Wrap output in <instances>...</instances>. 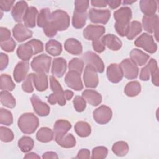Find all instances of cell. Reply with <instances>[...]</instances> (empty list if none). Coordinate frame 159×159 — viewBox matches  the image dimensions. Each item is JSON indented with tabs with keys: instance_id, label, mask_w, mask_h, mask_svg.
Returning a JSON list of instances; mask_svg holds the SVG:
<instances>
[{
	"instance_id": "obj_1",
	"label": "cell",
	"mask_w": 159,
	"mask_h": 159,
	"mask_svg": "<svg viewBox=\"0 0 159 159\" xmlns=\"http://www.w3.org/2000/svg\"><path fill=\"white\" fill-rule=\"evenodd\" d=\"M132 15L131 9L129 7H122L114 12V17L116 20L115 29L119 35L122 37L127 35Z\"/></svg>"
},
{
	"instance_id": "obj_2",
	"label": "cell",
	"mask_w": 159,
	"mask_h": 159,
	"mask_svg": "<svg viewBox=\"0 0 159 159\" xmlns=\"http://www.w3.org/2000/svg\"><path fill=\"white\" fill-rule=\"evenodd\" d=\"M39 119L31 112L22 114L17 121L19 129L27 134H33L39 127Z\"/></svg>"
},
{
	"instance_id": "obj_3",
	"label": "cell",
	"mask_w": 159,
	"mask_h": 159,
	"mask_svg": "<svg viewBox=\"0 0 159 159\" xmlns=\"http://www.w3.org/2000/svg\"><path fill=\"white\" fill-rule=\"evenodd\" d=\"M57 32L63 31L70 25V17L63 10L58 9L51 14L50 20L48 24Z\"/></svg>"
},
{
	"instance_id": "obj_4",
	"label": "cell",
	"mask_w": 159,
	"mask_h": 159,
	"mask_svg": "<svg viewBox=\"0 0 159 159\" xmlns=\"http://www.w3.org/2000/svg\"><path fill=\"white\" fill-rule=\"evenodd\" d=\"M50 84L53 93L48 98V103L52 105L58 103L60 106H64L66 104V100L62 87L57 79L53 76H50Z\"/></svg>"
},
{
	"instance_id": "obj_5",
	"label": "cell",
	"mask_w": 159,
	"mask_h": 159,
	"mask_svg": "<svg viewBox=\"0 0 159 159\" xmlns=\"http://www.w3.org/2000/svg\"><path fill=\"white\" fill-rule=\"evenodd\" d=\"M51 60V57L48 55L41 54L33 58L30 65L34 71L37 73H47L49 72Z\"/></svg>"
},
{
	"instance_id": "obj_6",
	"label": "cell",
	"mask_w": 159,
	"mask_h": 159,
	"mask_svg": "<svg viewBox=\"0 0 159 159\" xmlns=\"http://www.w3.org/2000/svg\"><path fill=\"white\" fill-rule=\"evenodd\" d=\"M134 43L137 47L142 48L150 53H154L157 50V45L154 42L153 37L147 33H143L137 37Z\"/></svg>"
},
{
	"instance_id": "obj_7",
	"label": "cell",
	"mask_w": 159,
	"mask_h": 159,
	"mask_svg": "<svg viewBox=\"0 0 159 159\" xmlns=\"http://www.w3.org/2000/svg\"><path fill=\"white\" fill-rule=\"evenodd\" d=\"M89 20L95 24H106L111 17V12L108 9H96L92 8L89 11Z\"/></svg>"
},
{
	"instance_id": "obj_8",
	"label": "cell",
	"mask_w": 159,
	"mask_h": 159,
	"mask_svg": "<svg viewBox=\"0 0 159 159\" xmlns=\"http://www.w3.org/2000/svg\"><path fill=\"white\" fill-rule=\"evenodd\" d=\"M112 116V110L109 107L104 105L99 106L93 112V118L99 124H106L111 120Z\"/></svg>"
},
{
	"instance_id": "obj_9",
	"label": "cell",
	"mask_w": 159,
	"mask_h": 159,
	"mask_svg": "<svg viewBox=\"0 0 159 159\" xmlns=\"http://www.w3.org/2000/svg\"><path fill=\"white\" fill-rule=\"evenodd\" d=\"M83 58L87 65L91 66L97 72L101 73L104 71V64L101 58L97 54L93 52L88 51L84 53Z\"/></svg>"
},
{
	"instance_id": "obj_10",
	"label": "cell",
	"mask_w": 159,
	"mask_h": 159,
	"mask_svg": "<svg viewBox=\"0 0 159 159\" xmlns=\"http://www.w3.org/2000/svg\"><path fill=\"white\" fill-rule=\"evenodd\" d=\"M143 29L148 33H154L156 40H158V16L157 14L152 16H143L142 18Z\"/></svg>"
},
{
	"instance_id": "obj_11",
	"label": "cell",
	"mask_w": 159,
	"mask_h": 159,
	"mask_svg": "<svg viewBox=\"0 0 159 159\" xmlns=\"http://www.w3.org/2000/svg\"><path fill=\"white\" fill-rule=\"evenodd\" d=\"M120 68L122 69L123 76L129 80L135 79L139 74V68L129 58L123 60L120 64Z\"/></svg>"
},
{
	"instance_id": "obj_12",
	"label": "cell",
	"mask_w": 159,
	"mask_h": 159,
	"mask_svg": "<svg viewBox=\"0 0 159 159\" xmlns=\"http://www.w3.org/2000/svg\"><path fill=\"white\" fill-rule=\"evenodd\" d=\"M83 81L86 88H95L99 83L98 76L97 71L91 66L86 65L84 74Z\"/></svg>"
},
{
	"instance_id": "obj_13",
	"label": "cell",
	"mask_w": 159,
	"mask_h": 159,
	"mask_svg": "<svg viewBox=\"0 0 159 159\" xmlns=\"http://www.w3.org/2000/svg\"><path fill=\"white\" fill-rule=\"evenodd\" d=\"M65 82L68 87L76 91H81L83 88L81 75L76 71L69 70L65 77Z\"/></svg>"
},
{
	"instance_id": "obj_14",
	"label": "cell",
	"mask_w": 159,
	"mask_h": 159,
	"mask_svg": "<svg viewBox=\"0 0 159 159\" xmlns=\"http://www.w3.org/2000/svg\"><path fill=\"white\" fill-rule=\"evenodd\" d=\"M105 33V27L101 25H89L83 30V37L88 40H95Z\"/></svg>"
},
{
	"instance_id": "obj_15",
	"label": "cell",
	"mask_w": 159,
	"mask_h": 159,
	"mask_svg": "<svg viewBox=\"0 0 159 159\" xmlns=\"http://www.w3.org/2000/svg\"><path fill=\"white\" fill-rule=\"evenodd\" d=\"M12 34L17 42H22L30 39L32 36V32L25 25L19 23L14 27L12 29Z\"/></svg>"
},
{
	"instance_id": "obj_16",
	"label": "cell",
	"mask_w": 159,
	"mask_h": 159,
	"mask_svg": "<svg viewBox=\"0 0 159 159\" xmlns=\"http://www.w3.org/2000/svg\"><path fill=\"white\" fill-rule=\"evenodd\" d=\"M106 75L108 80L113 83L120 82L124 76L120 65L117 63H112L107 66Z\"/></svg>"
},
{
	"instance_id": "obj_17",
	"label": "cell",
	"mask_w": 159,
	"mask_h": 159,
	"mask_svg": "<svg viewBox=\"0 0 159 159\" xmlns=\"http://www.w3.org/2000/svg\"><path fill=\"white\" fill-rule=\"evenodd\" d=\"M30 101L35 112L39 116L44 117L50 113V107L45 102H42L40 99L36 95L34 94L30 98Z\"/></svg>"
},
{
	"instance_id": "obj_18",
	"label": "cell",
	"mask_w": 159,
	"mask_h": 159,
	"mask_svg": "<svg viewBox=\"0 0 159 159\" xmlns=\"http://www.w3.org/2000/svg\"><path fill=\"white\" fill-rule=\"evenodd\" d=\"M29 68V63L28 61H19L14 68L13 76L17 83H20L27 76Z\"/></svg>"
},
{
	"instance_id": "obj_19",
	"label": "cell",
	"mask_w": 159,
	"mask_h": 159,
	"mask_svg": "<svg viewBox=\"0 0 159 159\" xmlns=\"http://www.w3.org/2000/svg\"><path fill=\"white\" fill-rule=\"evenodd\" d=\"M29 8L27 2L24 1H18L13 7L11 14L13 19L17 22H21L23 21L25 14Z\"/></svg>"
},
{
	"instance_id": "obj_20",
	"label": "cell",
	"mask_w": 159,
	"mask_h": 159,
	"mask_svg": "<svg viewBox=\"0 0 159 159\" xmlns=\"http://www.w3.org/2000/svg\"><path fill=\"white\" fill-rule=\"evenodd\" d=\"M101 40L105 46L114 51L119 50L122 45V43L119 37L111 34L105 35L102 37Z\"/></svg>"
},
{
	"instance_id": "obj_21",
	"label": "cell",
	"mask_w": 159,
	"mask_h": 159,
	"mask_svg": "<svg viewBox=\"0 0 159 159\" xmlns=\"http://www.w3.org/2000/svg\"><path fill=\"white\" fill-rule=\"evenodd\" d=\"M84 99L91 106H97L102 102V96L98 92L93 89H86L82 93Z\"/></svg>"
},
{
	"instance_id": "obj_22",
	"label": "cell",
	"mask_w": 159,
	"mask_h": 159,
	"mask_svg": "<svg viewBox=\"0 0 159 159\" xmlns=\"http://www.w3.org/2000/svg\"><path fill=\"white\" fill-rule=\"evenodd\" d=\"M66 70V61L63 58H55L52 62V73L58 78H61Z\"/></svg>"
},
{
	"instance_id": "obj_23",
	"label": "cell",
	"mask_w": 159,
	"mask_h": 159,
	"mask_svg": "<svg viewBox=\"0 0 159 159\" xmlns=\"http://www.w3.org/2000/svg\"><path fill=\"white\" fill-rule=\"evenodd\" d=\"M64 47L67 52L75 55L81 54L83 51L81 42L73 38L66 40L64 43Z\"/></svg>"
},
{
	"instance_id": "obj_24",
	"label": "cell",
	"mask_w": 159,
	"mask_h": 159,
	"mask_svg": "<svg viewBox=\"0 0 159 159\" xmlns=\"http://www.w3.org/2000/svg\"><path fill=\"white\" fill-rule=\"evenodd\" d=\"M130 60L136 65L139 66L144 65L148 60L150 56L142 52L141 50L134 48L131 50L130 53Z\"/></svg>"
},
{
	"instance_id": "obj_25",
	"label": "cell",
	"mask_w": 159,
	"mask_h": 159,
	"mask_svg": "<svg viewBox=\"0 0 159 159\" xmlns=\"http://www.w3.org/2000/svg\"><path fill=\"white\" fill-rule=\"evenodd\" d=\"M18 57L23 61H28L34 55V50L32 45L27 42L20 45L17 50Z\"/></svg>"
},
{
	"instance_id": "obj_26",
	"label": "cell",
	"mask_w": 159,
	"mask_h": 159,
	"mask_svg": "<svg viewBox=\"0 0 159 159\" xmlns=\"http://www.w3.org/2000/svg\"><path fill=\"white\" fill-rule=\"evenodd\" d=\"M55 140L60 146L63 148H72L76 145V139L71 134L55 136Z\"/></svg>"
},
{
	"instance_id": "obj_27",
	"label": "cell",
	"mask_w": 159,
	"mask_h": 159,
	"mask_svg": "<svg viewBox=\"0 0 159 159\" xmlns=\"http://www.w3.org/2000/svg\"><path fill=\"white\" fill-rule=\"evenodd\" d=\"M38 16V11L34 6L29 7L23 19L24 25L27 27L33 28L35 26L36 18Z\"/></svg>"
},
{
	"instance_id": "obj_28",
	"label": "cell",
	"mask_w": 159,
	"mask_h": 159,
	"mask_svg": "<svg viewBox=\"0 0 159 159\" xmlns=\"http://www.w3.org/2000/svg\"><path fill=\"white\" fill-rule=\"evenodd\" d=\"M140 7L144 16H152L157 11V2L153 0H142L140 1Z\"/></svg>"
},
{
	"instance_id": "obj_29",
	"label": "cell",
	"mask_w": 159,
	"mask_h": 159,
	"mask_svg": "<svg viewBox=\"0 0 159 159\" xmlns=\"http://www.w3.org/2000/svg\"><path fill=\"white\" fill-rule=\"evenodd\" d=\"M34 84L38 91H43L48 88V79L45 73H34Z\"/></svg>"
},
{
	"instance_id": "obj_30",
	"label": "cell",
	"mask_w": 159,
	"mask_h": 159,
	"mask_svg": "<svg viewBox=\"0 0 159 159\" xmlns=\"http://www.w3.org/2000/svg\"><path fill=\"white\" fill-rule=\"evenodd\" d=\"M157 68L158 65L157 61L153 58L150 59L147 65L142 68L140 73V79L142 81H148L150 75Z\"/></svg>"
},
{
	"instance_id": "obj_31",
	"label": "cell",
	"mask_w": 159,
	"mask_h": 159,
	"mask_svg": "<svg viewBox=\"0 0 159 159\" xmlns=\"http://www.w3.org/2000/svg\"><path fill=\"white\" fill-rule=\"evenodd\" d=\"M71 128L70 122L63 119H60L55 122L53 126V133L55 136L62 135L67 133Z\"/></svg>"
},
{
	"instance_id": "obj_32",
	"label": "cell",
	"mask_w": 159,
	"mask_h": 159,
	"mask_svg": "<svg viewBox=\"0 0 159 159\" xmlns=\"http://www.w3.org/2000/svg\"><path fill=\"white\" fill-rule=\"evenodd\" d=\"M45 50L52 56H58L62 52V46L57 40L51 39L45 44Z\"/></svg>"
},
{
	"instance_id": "obj_33",
	"label": "cell",
	"mask_w": 159,
	"mask_h": 159,
	"mask_svg": "<svg viewBox=\"0 0 159 159\" xmlns=\"http://www.w3.org/2000/svg\"><path fill=\"white\" fill-rule=\"evenodd\" d=\"M53 132L48 127L40 128L36 134V138L37 140L43 143H47L52 141L53 139Z\"/></svg>"
},
{
	"instance_id": "obj_34",
	"label": "cell",
	"mask_w": 159,
	"mask_h": 159,
	"mask_svg": "<svg viewBox=\"0 0 159 159\" xmlns=\"http://www.w3.org/2000/svg\"><path fill=\"white\" fill-rule=\"evenodd\" d=\"M86 12H81L75 10L72 18L73 26L76 29H81L84 26L86 22Z\"/></svg>"
},
{
	"instance_id": "obj_35",
	"label": "cell",
	"mask_w": 159,
	"mask_h": 159,
	"mask_svg": "<svg viewBox=\"0 0 159 159\" xmlns=\"http://www.w3.org/2000/svg\"><path fill=\"white\" fill-rule=\"evenodd\" d=\"M75 131L81 137H86L91 132L90 125L84 121H78L75 125Z\"/></svg>"
},
{
	"instance_id": "obj_36",
	"label": "cell",
	"mask_w": 159,
	"mask_h": 159,
	"mask_svg": "<svg viewBox=\"0 0 159 159\" xmlns=\"http://www.w3.org/2000/svg\"><path fill=\"white\" fill-rule=\"evenodd\" d=\"M140 84L137 81H132L128 83L124 88V93L129 97H134L137 96L140 93Z\"/></svg>"
},
{
	"instance_id": "obj_37",
	"label": "cell",
	"mask_w": 159,
	"mask_h": 159,
	"mask_svg": "<svg viewBox=\"0 0 159 159\" xmlns=\"http://www.w3.org/2000/svg\"><path fill=\"white\" fill-rule=\"evenodd\" d=\"M51 14L48 8L42 9L37 16V25L39 27H45L50 22Z\"/></svg>"
},
{
	"instance_id": "obj_38",
	"label": "cell",
	"mask_w": 159,
	"mask_h": 159,
	"mask_svg": "<svg viewBox=\"0 0 159 159\" xmlns=\"http://www.w3.org/2000/svg\"><path fill=\"white\" fill-rule=\"evenodd\" d=\"M0 101L1 104L8 107L14 108L16 106V99L7 91H2L0 93Z\"/></svg>"
},
{
	"instance_id": "obj_39",
	"label": "cell",
	"mask_w": 159,
	"mask_h": 159,
	"mask_svg": "<svg viewBox=\"0 0 159 159\" xmlns=\"http://www.w3.org/2000/svg\"><path fill=\"white\" fill-rule=\"evenodd\" d=\"M34 145L33 139L28 136H24L18 141V146L20 150L24 153H27L30 151Z\"/></svg>"
},
{
	"instance_id": "obj_40",
	"label": "cell",
	"mask_w": 159,
	"mask_h": 159,
	"mask_svg": "<svg viewBox=\"0 0 159 159\" xmlns=\"http://www.w3.org/2000/svg\"><path fill=\"white\" fill-rule=\"evenodd\" d=\"M112 150L117 156H125L129 150L128 144L124 141H119L116 142L112 147Z\"/></svg>"
},
{
	"instance_id": "obj_41",
	"label": "cell",
	"mask_w": 159,
	"mask_h": 159,
	"mask_svg": "<svg viewBox=\"0 0 159 159\" xmlns=\"http://www.w3.org/2000/svg\"><path fill=\"white\" fill-rule=\"evenodd\" d=\"M15 86L16 85L9 75L7 74H2L1 75L0 88L2 91H11L14 90Z\"/></svg>"
},
{
	"instance_id": "obj_42",
	"label": "cell",
	"mask_w": 159,
	"mask_h": 159,
	"mask_svg": "<svg viewBox=\"0 0 159 159\" xmlns=\"http://www.w3.org/2000/svg\"><path fill=\"white\" fill-rule=\"evenodd\" d=\"M142 32V25L139 21L134 20L130 22L128 33L126 35L129 40H132Z\"/></svg>"
},
{
	"instance_id": "obj_43",
	"label": "cell",
	"mask_w": 159,
	"mask_h": 159,
	"mask_svg": "<svg viewBox=\"0 0 159 159\" xmlns=\"http://www.w3.org/2000/svg\"><path fill=\"white\" fill-rule=\"evenodd\" d=\"M13 122V117L11 111L1 108L0 109V123L5 125H11Z\"/></svg>"
},
{
	"instance_id": "obj_44",
	"label": "cell",
	"mask_w": 159,
	"mask_h": 159,
	"mask_svg": "<svg viewBox=\"0 0 159 159\" xmlns=\"http://www.w3.org/2000/svg\"><path fill=\"white\" fill-rule=\"evenodd\" d=\"M84 67V62L82 60L75 58L71 59L68 64V68L70 71H75L79 73H81Z\"/></svg>"
},
{
	"instance_id": "obj_45",
	"label": "cell",
	"mask_w": 159,
	"mask_h": 159,
	"mask_svg": "<svg viewBox=\"0 0 159 159\" xmlns=\"http://www.w3.org/2000/svg\"><path fill=\"white\" fill-rule=\"evenodd\" d=\"M14 134L9 128L1 126L0 127V139L4 142H9L14 139Z\"/></svg>"
},
{
	"instance_id": "obj_46",
	"label": "cell",
	"mask_w": 159,
	"mask_h": 159,
	"mask_svg": "<svg viewBox=\"0 0 159 159\" xmlns=\"http://www.w3.org/2000/svg\"><path fill=\"white\" fill-rule=\"evenodd\" d=\"M108 150L104 146H99L94 148L92 151L91 158L102 159L107 157Z\"/></svg>"
},
{
	"instance_id": "obj_47",
	"label": "cell",
	"mask_w": 159,
	"mask_h": 159,
	"mask_svg": "<svg viewBox=\"0 0 159 159\" xmlns=\"http://www.w3.org/2000/svg\"><path fill=\"white\" fill-rule=\"evenodd\" d=\"M33 79L34 73H30L26 76L22 84V88L24 92L30 93L34 91V87L32 85V83H34Z\"/></svg>"
},
{
	"instance_id": "obj_48",
	"label": "cell",
	"mask_w": 159,
	"mask_h": 159,
	"mask_svg": "<svg viewBox=\"0 0 159 159\" xmlns=\"http://www.w3.org/2000/svg\"><path fill=\"white\" fill-rule=\"evenodd\" d=\"M73 106L77 112H81L84 111L86 106V102L84 98L80 96H76L73 99Z\"/></svg>"
},
{
	"instance_id": "obj_49",
	"label": "cell",
	"mask_w": 159,
	"mask_h": 159,
	"mask_svg": "<svg viewBox=\"0 0 159 159\" xmlns=\"http://www.w3.org/2000/svg\"><path fill=\"white\" fill-rule=\"evenodd\" d=\"M0 45L1 48L5 52H12L16 48V43L13 40V39L11 37L9 39L7 40L0 42Z\"/></svg>"
},
{
	"instance_id": "obj_50",
	"label": "cell",
	"mask_w": 159,
	"mask_h": 159,
	"mask_svg": "<svg viewBox=\"0 0 159 159\" xmlns=\"http://www.w3.org/2000/svg\"><path fill=\"white\" fill-rule=\"evenodd\" d=\"M28 42L32 45L34 50V55H36L39 53L42 52L43 50V43L37 39H32Z\"/></svg>"
},
{
	"instance_id": "obj_51",
	"label": "cell",
	"mask_w": 159,
	"mask_h": 159,
	"mask_svg": "<svg viewBox=\"0 0 159 159\" xmlns=\"http://www.w3.org/2000/svg\"><path fill=\"white\" fill-rule=\"evenodd\" d=\"M89 1H75V11L81 12H86L89 6Z\"/></svg>"
},
{
	"instance_id": "obj_52",
	"label": "cell",
	"mask_w": 159,
	"mask_h": 159,
	"mask_svg": "<svg viewBox=\"0 0 159 159\" xmlns=\"http://www.w3.org/2000/svg\"><path fill=\"white\" fill-rule=\"evenodd\" d=\"M93 48L98 53H101L105 50V45L102 43L101 39L93 40L92 42Z\"/></svg>"
},
{
	"instance_id": "obj_53",
	"label": "cell",
	"mask_w": 159,
	"mask_h": 159,
	"mask_svg": "<svg viewBox=\"0 0 159 159\" xmlns=\"http://www.w3.org/2000/svg\"><path fill=\"white\" fill-rule=\"evenodd\" d=\"M14 3V1H5V0H1L0 1V8L2 11L8 12L9 11L13 4Z\"/></svg>"
},
{
	"instance_id": "obj_54",
	"label": "cell",
	"mask_w": 159,
	"mask_h": 159,
	"mask_svg": "<svg viewBox=\"0 0 159 159\" xmlns=\"http://www.w3.org/2000/svg\"><path fill=\"white\" fill-rule=\"evenodd\" d=\"M11 38V32L7 28L1 27L0 28V42L7 40Z\"/></svg>"
},
{
	"instance_id": "obj_55",
	"label": "cell",
	"mask_w": 159,
	"mask_h": 159,
	"mask_svg": "<svg viewBox=\"0 0 159 159\" xmlns=\"http://www.w3.org/2000/svg\"><path fill=\"white\" fill-rule=\"evenodd\" d=\"M9 63V58L8 56L1 52L0 53V69L1 71L4 70L8 65Z\"/></svg>"
},
{
	"instance_id": "obj_56",
	"label": "cell",
	"mask_w": 159,
	"mask_h": 159,
	"mask_svg": "<svg viewBox=\"0 0 159 159\" xmlns=\"http://www.w3.org/2000/svg\"><path fill=\"white\" fill-rule=\"evenodd\" d=\"M77 158L84 159V158H90V152L88 149L82 148L81 149L76 156Z\"/></svg>"
},
{
	"instance_id": "obj_57",
	"label": "cell",
	"mask_w": 159,
	"mask_h": 159,
	"mask_svg": "<svg viewBox=\"0 0 159 159\" xmlns=\"http://www.w3.org/2000/svg\"><path fill=\"white\" fill-rule=\"evenodd\" d=\"M158 68L156 69L152 73V81L153 84L156 86H158L159 85V78H158Z\"/></svg>"
},
{
	"instance_id": "obj_58",
	"label": "cell",
	"mask_w": 159,
	"mask_h": 159,
	"mask_svg": "<svg viewBox=\"0 0 159 159\" xmlns=\"http://www.w3.org/2000/svg\"><path fill=\"white\" fill-rule=\"evenodd\" d=\"M106 3L109 6L111 7V9H114L119 7L120 4H121V1L118 0V1H106Z\"/></svg>"
},
{
	"instance_id": "obj_59",
	"label": "cell",
	"mask_w": 159,
	"mask_h": 159,
	"mask_svg": "<svg viewBox=\"0 0 159 159\" xmlns=\"http://www.w3.org/2000/svg\"><path fill=\"white\" fill-rule=\"evenodd\" d=\"M91 3L92 6H93L94 7H104L107 5L106 1L93 0V1H91Z\"/></svg>"
},
{
	"instance_id": "obj_60",
	"label": "cell",
	"mask_w": 159,
	"mask_h": 159,
	"mask_svg": "<svg viewBox=\"0 0 159 159\" xmlns=\"http://www.w3.org/2000/svg\"><path fill=\"white\" fill-rule=\"evenodd\" d=\"M58 157L55 152H47L44 153L42 155V158L47 159V158H58Z\"/></svg>"
},
{
	"instance_id": "obj_61",
	"label": "cell",
	"mask_w": 159,
	"mask_h": 159,
	"mask_svg": "<svg viewBox=\"0 0 159 159\" xmlns=\"http://www.w3.org/2000/svg\"><path fill=\"white\" fill-rule=\"evenodd\" d=\"M24 158H28V159H29V158H40V156H39L37 153H34V152H30V153L26 154Z\"/></svg>"
},
{
	"instance_id": "obj_62",
	"label": "cell",
	"mask_w": 159,
	"mask_h": 159,
	"mask_svg": "<svg viewBox=\"0 0 159 159\" xmlns=\"http://www.w3.org/2000/svg\"><path fill=\"white\" fill-rule=\"evenodd\" d=\"M64 94L66 98V100H70L73 96V92H72L70 90H65L64 91Z\"/></svg>"
},
{
	"instance_id": "obj_63",
	"label": "cell",
	"mask_w": 159,
	"mask_h": 159,
	"mask_svg": "<svg viewBox=\"0 0 159 159\" xmlns=\"http://www.w3.org/2000/svg\"><path fill=\"white\" fill-rule=\"evenodd\" d=\"M136 1H128V0H125V1H124V4H132L134 2H135Z\"/></svg>"
}]
</instances>
